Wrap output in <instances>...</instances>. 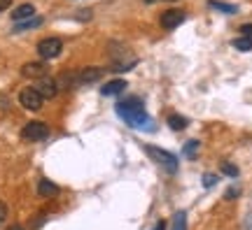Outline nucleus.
I'll return each mask as SVG.
<instances>
[{
	"label": "nucleus",
	"mask_w": 252,
	"mask_h": 230,
	"mask_svg": "<svg viewBox=\"0 0 252 230\" xmlns=\"http://www.w3.org/2000/svg\"><path fill=\"white\" fill-rule=\"evenodd\" d=\"M241 35L252 37V24H243V26H241Z\"/></svg>",
	"instance_id": "nucleus-22"
},
{
	"label": "nucleus",
	"mask_w": 252,
	"mask_h": 230,
	"mask_svg": "<svg viewBox=\"0 0 252 230\" xmlns=\"http://www.w3.org/2000/svg\"><path fill=\"white\" fill-rule=\"evenodd\" d=\"M234 47L238 49V51H250L252 49V37H236L234 40Z\"/></svg>",
	"instance_id": "nucleus-17"
},
{
	"label": "nucleus",
	"mask_w": 252,
	"mask_h": 230,
	"mask_svg": "<svg viewBox=\"0 0 252 230\" xmlns=\"http://www.w3.org/2000/svg\"><path fill=\"white\" fill-rule=\"evenodd\" d=\"M117 114L124 119L126 124L131 128H152V119L147 116L143 107V100L138 96H131V98H124L117 102Z\"/></svg>",
	"instance_id": "nucleus-1"
},
{
	"label": "nucleus",
	"mask_w": 252,
	"mask_h": 230,
	"mask_svg": "<svg viewBox=\"0 0 252 230\" xmlns=\"http://www.w3.org/2000/svg\"><path fill=\"white\" fill-rule=\"evenodd\" d=\"M198 147H201V144H198L196 140H189L187 144H185V149H182V153H185L187 158H194V156H196V151H198Z\"/></svg>",
	"instance_id": "nucleus-18"
},
{
	"label": "nucleus",
	"mask_w": 252,
	"mask_h": 230,
	"mask_svg": "<svg viewBox=\"0 0 252 230\" xmlns=\"http://www.w3.org/2000/svg\"><path fill=\"white\" fill-rule=\"evenodd\" d=\"M154 230H166V221H159L157 226H154Z\"/></svg>",
	"instance_id": "nucleus-25"
},
{
	"label": "nucleus",
	"mask_w": 252,
	"mask_h": 230,
	"mask_svg": "<svg viewBox=\"0 0 252 230\" xmlns=\"http://www.w3.org/2000/svg\"><path fill=\"white\" fill-rule=\"evenodd\" d=\"M238 195H241V188H236V186H231V188H229V191L224 193V198H226V200H236Z\"/></svg>",
	"instance_id": "nucleus-21"
},
{
	"label": "nucleus",
	"mask_w": 252,
	"mask_h": 230,
	"mask_svg": "<svg viewBox=\"0 0 252 230\" xmlns=\"http://www.w3.org/2000/svg\"><path fill=\"white\" fill-rule=\"evenodd\" d=\"M171 230H187V214L178 212L171 221Z\"/></svg>",
	"instance_id": "nucleus-15"
},
{
	"label": "nucleus",
	"mask_w": 252,
	"mask_h": 230,
	"mask_svg": "<svg viewBox=\"0 0 252 230\" xmlns=\"http://www.w3.org/2000/svg\"><path fill=\"white\" fill-rule=\"evenodd\" d=\"M9 5H12V0H0V12H5Z\"/></svg>",
	"instance_id": "nucleus-24"
},
{
	"label": "nucleus",
	"mask_w": 252,
	"mask_h": 230,
	"mask_svg": "<svg viewBox=\"0 0 252 230\" xmlns=\"http://www.w3.org/2000/svg\"><path fill=\"white\" fill-rule=\"evenodd\" d=\"M61 51H63V42L59 37H45V40L37 42V53H40L42 61L56 58V56H61Z\"/></svg>",
	"instance_id": "nucleus-3"
},
{
	"label": "nucleus",
	"mask_w": 252,
	"mask_h": 230,
	"mask_svg": "<svg viewBox=\"0 0 252 230\" xmlns=\"http://www.w3.org/2000/svg\"><path fill=\"white\" fill-rule=\"evenodd\" d=\"M124 89H126L124 79H112V81H108V84L100 89V93H103V96H119Z\"/></svg>",
	"instance_id": "nucleus-11"
},
{
	"label": "nucleus",
	"mask_w": 252,
	"mask_h": 230,
	"mask_svg": "<svg viewBox=\"0 0 252 230\" xmlns=\"http://www.w3.org/2000/svg\"><path fill=\"white\" fill-rule=\"evenodd\" d=\"M5 219H7V204L0 203V226L5 223Z\"/></svg>",
	"instance_id": "nucleus-23"
},
{
	"label": "nucleus",
	"mask_w": 252,
	"mask_h": 230,
	"mask_svg": "<svg viewBox=\"0 0 252 230\" xmlns=\"http://www.w3.org/2000/svg\"><path fill=\"white\" fill-rule=\"evenodd\" d=\"M21 75H24V77H31V79H42V77H47V65L42 61L26 63V65L21 68Z\"/></svg>",
	"instance_id": "nucleus-8"
},
{
	"label": "nucleus",
	"mask_w": 252,
	"mask_h": 230,
	"mask_svg": "<svg viewBox=\"0 0 252 230\" xmlns=\"http://www.w3.org/2000/svg\"><path fill=\"white\" fill-rule=\"evenodd\" d=\"M35 26H42V19L35 17V19H26V21H19L14 26V33H21V30H28V28H35Z\"/></svg>",
	"instance_id": "nucleus-14"
},
{
	"label": "nucleus",
	"mask_w": 252,
	"mask_h": 230,
	"mask_svg": "<svg viewBox=\"0 0 252 230\" xmlns=\"http://www.w3.org/2000/svg\"><path fill=\"white\" fill-rule=\"evenodd\" d=\"M168 126H171L173 130H185L187 128V119L180 114H171L168 116Z\"/></svg>",
	"instance_id": "nucleus-16"
},
{
	"label": "nucleus",
	"mask_w": 252,
	"mask_h": 230,
	"mask_svg": "<svg viewBox=\"0 0 252 230\" xmlns=\"http://www.w3.org/2000/svg\"><path fill=\"white\" fill-rule=\"evenodd\" d=\"M21 137H24L26 142H42V140L49 137V126L42 124V121H31V124L24 126Z\"/></svg>",
	"instance_id": "nucleus-4"
},
{
	"label": "nucleus",
	"mask_w": 252,
	"mask_h": 230,
	"mask_svg": "<svg viewBox=\"0 0 252 230\" xmlns=\"http://www.w3.org/2000/svg\"><path fill=\"white\" fill-rule=\"evenodd\" d=\"M217 184V175H213V172H208V175H203V186L206 188H210V186Z\"/></svg>",
	"instance_id": "nucleus-20"
},
{
	"label": "nucleus",
	"mask_w": 252,
	"mask_h": 230,
	"mask_svg": "<svg viewBox=\"0 0 252 230\" xmlns=\"http://www.w3.org/2000/svg\"><path fill=\"white\" fill-rule=\"evenodd\" d=\"M37 193L42 195V198H49V195L59 193V186H56L54 181H49V179H40V184H37Z\"/></svg>",
	"instance_id": "nucleus-12"
},
{
	"label": "nucleus",
	"mask_w": 252,
	"mask_h": 230,
	"mask_svg": "<svg viewBox=\"0 0 252 230\" xmlns=\"http://www.w3.org/2000/svg\"><path fill=\"white\" fill-rule=\"evenodd\" d=\"M185 21V12L182 9H168V12H163L161 14V28L163 30H173V28H178Z\"/></svg>",
	"instance_id": "nucleus-7"
},
{
	"label": "nucleus",
	"mask_w": 252,
	"mask_h": 230,
	"mask_svg": "<svg viewBox=\"0 0 252 230\" xmlns=\"http://www.w3.org/2000/svg\"><path fill=\"white\" fill-rule=\"evenodd\" d=\"M33 89L40 93V98H42V100H49V98H54L56 93H59L56 79H52V77H42V79H37V84L33 86Z\"/></svg>",
	"instance_id": "nucleus-6"
},
{
	"label": "nucleus",
	"mask_w": 252,
	"mask_h": 230,
	"mask_svg": "<svg viewBox=\"0 0 252 230\" xmlns=\"http://www.w3.org/2000/svg\"><path fill=\"white\" fill-rule=\"evenodd\" d=\"M33 14H35V7H33L31 2H26V5H19V7L12 12V19L19 24V21H26V19H31Z\"/></svg>",
	"instance_id": "nucleus-10"
},
{
	"label": "nucleus",
	"mask_w": 252,
	"mask_h": 230,
	"mask_svg": "<svg viewBox=\"0 0 252 230\" xmlns=\"http://www.w3.org/2000/svg\"><path fill=\"white\" fill-rule=\"evenodd\" d=\"M145 153H147L154 163H159L168 175H175V172H178V158H175L173 153L159 149V147H152V144H150V147H145Z\"/></svg>",
	"instance_id": "nucleus-2"
},
{
	"label": "nucleus",
	"mask_w": 252,
	"mask_h": 230,
	"mask_svg": "<svg viewBox=\"0 0 252 230\" xmlns=\"http://www.w3.org/2000/svg\"><path fill=\"white\" fill-rule=\"evenodd\" d=\"M222 172H224L226 177H238V168L236 165H231V163H222Z\"/></svg>",
	"instance_id": "nucleus-19"
},
{
	"label": "nucleus",
	"mask_w": 252,
	"mask_h": 230,
	"mask_svg": "<svg viewBox=\"0 0 252 230\" xmlns=\"http://www.w3.org/2000/svg\"><path fill=\"white\" fill-rule=\"evenodd\" d=\"M100 77H103V68H84L82 72H77V79H80V84H91V81H98Z\"/></svg>",
	"instance_id": "nucleus-9"
},
{
	"label": "nucleus",
	"mask_w": 252,
	"mask_h": 230,
	"mask_svg": "<svg viewBox=\"0 0 252 230\" xmlns=\"http://www.w3.org/2000/svg\"><path fill=\"white\" fill-rule=\"evenodd\" d=\"M19 102L26 107V109H31V112H37L45 100L40 98V93H37L35 89H24L21 93H19Z\"/></svg>",
	"instance_id": "nucleus-5"
},
{
	"label": "nucleus",
	"mask_w": 252,
	"mask_h": 230,
	"mask_svg": "<svg viewBox=\"0 0 252 230\" xmlns=\"http://www.w3.org/2000/svg\"><path fill=\"white\" fill-rule=\"evenodd\" d=\"M208 7L220 9V12H224V14H236V12H238V7H236V5H229V2H220V0H208Z\"/></svg>",
	"instance_id": "nucleus-13"
},
{
	"label": "nucleus",
	"mask_w": 252,
	"mask_h": 230,
	"mask_svg": "<svg viewBox=\"0 0 252 230\" xmlns=\"http://www.w3.org/2000/svg\"><path fill=\"white\" fill-rule=\"evenodd\" d=\"M7 230H24V226H9Z\"/></svg>",
	"instance_id": "nucleus-26"
}]
</instances>
